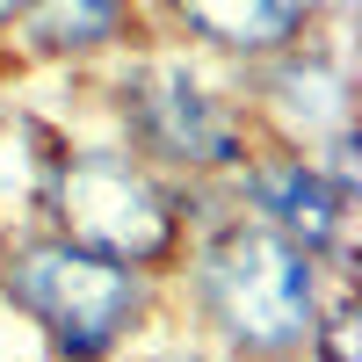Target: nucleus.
<instances>
[{"instance_id":"1","label":"nucleus","mask_w":362,"mask_h":362,"mask_svg":"<svg viewBox=\"0 0 362 362\" xmlns=\"http://www.w3.org/2000/svg\"><path fill=\"white\" fill-rule=\"evenodd\" d=\"M174 276L196 334L225 362H312L326 297L334 283H355L334 276L319 254L290 247L283 232H268L261 218H247L239 203H225V189H203Z\"/></svg>"},{"instance_id":"2","label":"nucleus","mask_w":362,"mask_h":362,"mask_svg":"<svg viewBox=\"0 0 362 362\" xmlns=\"http://www.w3.org/2000/svg\"><path fill=\"white\" fill-rule=\"evenodd\" d=\"M109 124L116 145H131L145 167H160L181 189H218V181L261 145L254 109L239 95V73H210V58L181 51L167 37L109 58Z\"/></svg>"},{"instance_id":"3","label":"nucleus","mask_w":362,"mask_h":362,"mask_svg":"<svg viewBox=\"0 0 362 362\" xmlns=\"http://www.w3.org/2000/svg\"><path fill=\"white\" fill-rule=\"evenodd\" d=\"M0 305L44 334L51 362H124L160 312V276L51 225H15L0 232Z\"/></svg>"},{"instance_id":"4","label":"nucleus","mask_w":362,"mask_h":362,"mask_svg":"<svg viewBox=\"0 0 362 362\" xmlns=\"http://www.w3.org/2000/svg\"><path fill=\"white\" fill-rule=\"evenodd\" d=\"M196 203L203 189H181L160 167H145L131 145H58L51 181H44V210L37 225L80 239V247H102L131 268H153L167 283L181 247H189V225H196Z\"/></svg>"},{"instance_id":"5","label":"nucleus","mask_w":362,"mask_h":362,"mask_svg":"<svg viewBox=\"0 0 362 362\" xmlns=\"http://www.w3.org/2000/svg\"><path fill=\"white\" fill-rule=\"evenodd\" d=\"M218 189H225V203H239V210L261 218L268 232H283L290 247L319 254L334 276H348V268H355V203L319 174V160L305 153V145L261 138L254 153L218 181Z\"/></svg>"},{"instance_id":"6","label":"nucleus","mask_w":362,"mask_h":362,"mask_svg":"<svg viewBox=\"0 0 362 362\" xmlns=\"http://www.w3.org/2000/svg\"><path fill=\"white\" fill-rule=\"evenodd\" d=\"M239 95L254 109V131L276 138V145H326L355 131V73H348V51L334 37H305L276 58L239 73Z\"/></svg>"},{"instance_id":"7","label":"nucleus","mask_w":362,"mask_h":362,"mask_svg":"<svg viewBox=\"0 0 362 362\" xmlns=\"http://www.w3.org/2000/svg\"><path fill=\"white\" fill-rule=\"evenodd\" d=\"M145 8H153V37L232 73L319 37V0H145Z\"/></svg>"},{"instance_id":"8","label":"nucleus","mask_w":362,"mask_h":362,"mask_svg":"<svg viewBox=\"0 0 362 362\" xmlns=\"http://www.w3.org/2000/svg\"><path fill=\"white\" fill-rule=\"evenodd\" d=\"M0 44H8L15 66L102 73L109 58L153 44V8L145 0H29Z\"/></svg>"},{"instance_id":"9","label":"nucleus","mask_w":362,"mask_h":362,"mask_svg":"<svg viewBox=\"0 0 362 362\" xmlns=\"http://www.w3.org/2000/svg\"><path fill=\"white\" fill-rule=\"evenodd\" d=\"M138 362H218V355H210V341H189V334H174V341H160V348H145Z\"/></svg>"},{"instance_id":"10","label":"nucleus","mask_w":362,"mask_h":362,"mask_svg":"<svg viewBox=\"0 0 362 362\" xmlns=\"http://www.w3.org/2000/svg\"><path fill=\"white\" fill-rule=\"evenodd\" d=\"M29 8V0H0V37H8V29H15V15Z\"/></svg>"},{"instance_id":"11","label":"nucleus","mask_w":362,"mask_h":362,"mask_svg":"<svg viewBox=\"0 0 362 362\" xmlns=\"http://www.w3.org/2000/svg\"><path fill=\"white\" fill-rule=\"evenodd\" d=\"M8 66H15V58H8V44H0V73H8Z\"/></svg>"}]
</instances>
